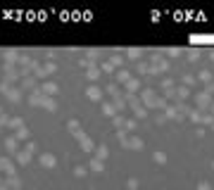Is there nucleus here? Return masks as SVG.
I'll return each instance as SVG.
<instances>
[{"instance_id": "nucleus-1", "label": "nucleus", "mask_w": 214, "mask_h": 190, "mask_svg": "<svg viewBox=\"0 0 214 190\" xmlns=\"http://www.w3.org/2000/svg\"><path fill=\"white\" fill-rule=\"evenodd\" d=\"M41 164H43V166H48V169H50V166H55V157L53 154H41Z\"/></svg>"}, {"instance_id": "nucleus-2", "label": "nucleus", "mask_w": 214, "mask_h": 190, "mask_svg": "<svg viewBox=\"0 0 214 190\" xmlns=\"http://www.w3.org/2000/svg\"><path fill=\"white\" fill-rule=\"evenodd\" d=\"M41 95H43L41 91H34V93H31V98H29V102H31V105H43L45 98H41Z\"/></svg>"}, {"instance_id": "nucleus-3", "label": "nucleus", "mask_w": 214, "mask_h": 190, "mask_svg": "<svg viewBox=\"0 0 214 190\" xmlns=\"http://www.w3.org/2000/svg\"><path fill=\"white\" fill-rule=\"evenodd\" d=\"M55 91H57V86H55V83H43V88H41V93H48V95H53Z\"/></svg>"}, {"instance_id": "nucleus-4", "label": "nucleus", "mask_w": 214, "mask_h": 190, "mask_svg": "<svg viewBox=\"0 0 214 190\" xmlns=\"http://www.w3.org/2000/svg\"><path fill=\"white\" fill-rule=\"evenodd\" d=\"M100 95H102V93H100V88H95V86H93V88H88V98H90V100H100Z\"/></svg>"}, {"instance_id": "nucleus-5", "label": "nucleus", "mask_w": 214, "mask_h": 190, "mask_svg": "<svg viewBox=\"0 0 214 190\" xmlns=\"http://www.w3.org/2000/svg\"><path fill=\"white\" fill-rule=\"evenodd\" d=\"M0 169H5V173H12L14 169H12V164H10V159H0Z\"/></svg>"}, {"instance_id": "nucleus-6", "label": "nucleus", "mask_w": 214, "mask_h": 190, "mask_svg": "<svg viewBox=\"0 0 214 190\" xmlns=\"http://www.w3.org/2000/svg\"><path fill=\"white\" fill-rule=\"evenodd\" d=\"M90 169H93V171H102V162H100V159H93V162H90Z\"/></svg>"}, {"instance_id": "nucleus-7", "label": "nucleus", "mask_w": 214, "mask_h": 190, "mask_svg": "<svg viewBox=\"0 0 214 190\" xmlns=\"http://www.w3.org/2000/svg\"><path fill=\"white\" fill-rule=\"evenodd\" d=\"M24 76H26V74H24ZM34 79H31V76H26V79H24V81H22V86H24V88H34Z\"/></svg>"}, {"instance_id": "nucleus-8", "label": "nucleus", "mask_w": 214, "mask_h": 190, "mask_svg": "<svg viewBox=\"0 0 214 190\" xmlns=\"http://www.w3.org/2000/svg\"><path fill=\"white\" fill-rule=\"evenodd\" d=\"M17 159H19L22 164H26L29 159H31V154H29V152H19V154H17Z\"/></svg>"}, {"instance_id": "nucleus-9", "label": "nucleus", "mask_w": 214, "mask_h": 190, "mask_svg": "<svg viewBox=\"0 0 214 190\" xmlns=\"http://www.w3.org/2000/svg\"><path fill=\"white\" fill-rule=\"evenodd\" d=\"M24 138H29V131L26 128H19L17 131V140H24Z\"/></svg>"}, {"instance_id": "nucleus-10", "label": "nucleus", "mask_w": 214, "mask_h": 190, "mask_svg": "<svg viewBox=\"0 0 214 190\" xmlns=\"http://www.w3.org/2000/svg\"><path fill=\"white\" fill-rule=\"evenodd\" d=\"M105 157H107V147L100 145V147H98V159H105Z\"/></svg>"}, {"instance_id": "nucleus-11", "label": "nucleus", "mask_w": 214, "mask_h": 190, "mask_svg": "<svg viewBox=\"0 0 214 190\" xmlns=\"http://www.w3.org/2000/svg\"><path fill=\"white\" fill-rule=\"evenodd\" d=\"M43 105H45V109H55V100H53V98H45Z\"/></svg>"}, {"instance_id": "nucleus-12", "label": "nucleus", "mask_w": 214, "mask_h": 190, "mask_svg": "<svg viewBox=\"0 0 214 190\" xmlns=\"http://www.w3.org/2000/svg\"><path fill=\"white\" fill-rule=\"evenodd\" d=\"M7 98L12 100V102H19V91H10V93H7Z\"/></svg>"}, {"instance_id": "nucleus-13", "label": "nucleus", "mask_w": 214, "mask_h": 190, "mask_svg": "<svg viewBox=\"0 0 214 190\" xmlns=\"http://www.w3.org/2000/svg\"><path fill=\"white\" fill-rule=\"evenodd\" d=\"M14 50H7V52H5V60H7V62H14V60H17V57H14Z\"/></svg>"}, {"instance_id": "nucleus-14", "label": "nucleus", "mask_w": 214, "mask_h": 190, "mask_svg": "<svg viewBox=\"0 0 214 190\" xmlns=\"http://www.w3.org/2000/svg\"><path fill=\"white\" fill-rule=\"evenodd\" d=\"M81 145H83V150H90V147H93V143L86 140V138H81Z\"/></svg>"}, {"instance_id": "nucleus-15", "label": "nucleus", "mask_w": 214, "mask_h": 190, "mask_svg": "<svg viewBox=\"0 0 214 190\" xmlns=\"http://www.w3.org/2000/svg\"><path fill=\"white\" fill-rule=\"evenodd\" d=\"M88 79H90V81H95V79H98V69H90V72H88Z\"/></svg>"}, {"instance_id": "nucleus-16", "label": "nucleus", "mask_w": 214, "mask_h": 190, "mask_svg": "<svg viewBox=\"0 0 214 190\" xmlns=\"http://www.w3.org/2000/svg\"><path fill=\"white\" fill-rule=\"evenodd\" d=\"M117 79H119V81H129V74H126V72H119V74H117Z\"/></svg>"}, {"instance_id": "nucleus-17", "label": "nucleus", "mask_w": 214, "mask_h": 190, "mask_svg": "<svg viewBox=\"0 0 214 190\" xmlns=\"http://www.w3.org/2000/svg\"><path fill=\"white\" fill-rule=\"evenodd\" d=\"M74 173H76V176H83V173H86V166H76V169H74Z\"/></svg>"}, {"instance_id": "nucleus-18", "label": "nucleus", "mask_w": 214, "mask_h": 190, "mask_svg": "<svg viewBox=\"0 0 214 190\" xmlns=\"http://www.w3.org/2000/svg\"><path fill=\"white\" fill-rule=\"evenodd\" d=\"M10 185H12V188H19V181H17V178H14V176L10 178Z\"/></svg>"}, {"instance_id": "nucleus-19", "label": "nucleus", "mask_w": 214, "mask_h": 190, "mask_svg": "<svg viewBox=\"0 0 214 190\" xmlns=\"http://www.w3.org/2000/svg\"><path fill=\"white\" fill-rule=\"evenodd\" d=\"M200 190H209V185H207V183H202V185H200Z\"/></svg>"}]
</instances>
